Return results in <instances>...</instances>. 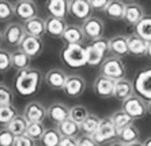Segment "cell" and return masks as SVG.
Returning <instances> with one entry per match:
<instances>
[{"instance_id": "1", "label": "cell", "mask_w": 151, "mask_h": 146, "mask_svg": "<svg viewBox=\"0 0 151 146\" xmlns=\"http://www.w3.org/2000/svg\"><path fill=\"white\" fill-rule=\"evenodd\" d=\"M44 82V75L37 68H27L19 71L15 77L14 87L18 94L23 97H30L37 94Z\"/></svg>"}, {"instance_id": "2", "label": "cell", "mask_w": 151, "mask_h": 146, "mask_svg": "<svg viewBox=\"0 0 151 146\" xmlns=\"http://www.w3.org/2000/svg\"><path fill=\"white\" fill-rule=\"evenodd\" d=\"M61 61L72 68H79L87 64L84 44H67L60 51Z\"/></svg>"}, {"instance_id": "3", "label": "cell", "mask_w": 151, "mask_h": 146, "mask_svg": "<svg viewBox=\"0 0 151 146\" xmlns=\"http://www.w3.org/2000/svg\"><path fill=\"white\" fill-rule=\"evenodd\" d=\"M109 56V38L101 37L98 40L90 41L86 45V57H87V64L95 67L101 66L102 61Z\"/></svg>"}, {"instance_id": "4", "label": "cell", "mask_w": 151, "mask_h": 146, "mask_svg": "<svg viewBox=\"0 0 151 146\" xmlns=\"http://www.w3.org/2000/svg\"><path fill=\"white\" fill-rule=\"evenodd\" d=\"M125 74H127V67L124 64L123 59L110 56V55L99 66V75L106 77V78L112 79L114 82L125 78Z\"/></svg>"}, {"instance_id": "5", "label": "cell", "mask_w": 151, "mask_h": 146, "mask_svg": "<svg viewBox=\"0 0 151 146\" xmlns=\"http://www.w3.org/2000/svg\"><path fill=\"white\" fill-rule=\"evenodd\" d=\"M91 138L94 139V142L98 146L105 145V143H110L113 141H117V138H119V130L116 128V126L113 124V121L110 120L109 116H106V118L101 119L98 128L91 135Z\"/></svg>"}, {"instance_id": "6", "label": "cell", "mask_w": 151, "mask_h": 146, "mask_svg": "<svg viewBox=\"0 0 151 146\" xmlns=\"http://www.w3.org/2000/svg\"><path fill=\"white\" fill-rule=\"evenodd\" d=\"M121 109L127 115H129L134 120H136V119H142L147 115V103L137 94H132L121 103Z\"/></svg>"}, {"instance_id": "7", "label": "cell", "mask_w": 151, "mask_h": 146, "mask_svg": "<svg viewBox=\"0 0 151 146\" xmlns=\"http://www.w3.org/2000/svg\"><path fill=\"white\" fill-rule=\"evenodd\" d=\"M134 90L135 94L142 97L143 100H151V67H147L139 71L135 75L134 82Z\"/></svg>"}, {"instance_id": "8", "label": "cell", "mask_w": 151, "mask_h": 146, "mask_svg": "<svg viewBox=\"0 0 151 146\" xmlns=\"http://www.w3.org/2000/svg\"><path fill=\"white\" fill-rule=\"evenodd\" d=\"M81 29H82V32H83L84 38L90 40V41H94V40H98L101 37H104L105 22L102 21V19L97 18V17H90L88 19L82 22Z\"/></svg>"}, {"instance_id": "9", "label": "cell", "mask_w": 151, "mask_h": 146, "mask_svg": "<svg viewBox=\"0 0 151 146\" xmlns=\"http://www.w3.org/2000/svg\"><path fill=\"white\" fill-rule=\"evenodd\" d=\"M44 48H45V44H44V40L42 38L25 34V37L22 38L18 49H21L30 59H35V57H38L44 52Z\"/></svg>"}, {"instance_id": "10", "label": "cell", "mask_w": 151, "mask_h": 146, "mask_svg": "<svg viewBox=\"0 0 151 146\" xmlns=\"http://www.w3.org/2000/svg\"><path fill=\"white\" fill-rule=\"evenodd\" d=\"M22 116L27 123H44L46 119V107L40 101H30L23 108Z\"/></svg>"}, {"instance_id": "11", "label": "cell", "mask_w": 151, "mask_h": 146, "mask_svg": "<svg viewBox=\"0 0 151 146\" xmlns=\"http://www.w3.org/2000/svg\"><path fill=\"white\" fill-rule=\"evenodd\" d=\"M1 33H3V43L10 46H17V48H19L22 38L25 37L23 26L19 22H10Z\"/></svg>"}, {"instance_id": "12", "label": "cell", "mask_w": 151, "mask_h": 146, "mask_svg": "<svg viewBox=\"0 0 151 146\" xmlns=\"http://www.w3.org/2000/svg\"><path fill=\"white\" fill-rule=\"evenodd\" d=\"M84 90H86V79L79 74H68L67 82L63 89L65 96L71 98H78L83 94Z\"/></svg>"}, {"instance_id": "13", "label": "cell", "mask_w": 151, "mask_h": 146, "mask_svg": "<svg viewBox=\"0 0 151 146\" xmlns=\"http://www.w3.org/2000/svg\"><path fill=\"white\" fill-rule=\"evenodd\" d=\"M38 14L37 4L32 0H19L14 3V15L19 21L26 22Z\"/></svg>"}, {"instance_id": "14", "label": "cell", "mask_w": 151, "mask_h": 146, "mask_svg": "<svg viewBox=\"0 0 151 146\" xmlns=\"http://www.w3.org/2000/svg\"><path fill=\"white\" fill-rule=\"evenodd\" d=\"M146 15L144 7L137 1H125V12H124V19L128 26H135L139 23L142 18Z\"/></svg>"}, {"instance_id": "15", "label": "cell", "mask_w": 151, "mask_h": 146, "mask_svg": "<svg viewBox=\"0 0 151 146\" xmlns=\"http://www.w3.org/2000/svg\"><path fill=\"white\" fill-rule=\"evenodd\" d=\"M68 74L61 68H50L44 75V82L52 90H63L64 85L67 82Z\"/></svg>"}, {"instance_id": "16", "label": "cell", "mask_w": 151, "mask_h": 146, "mask_svg": "<svg viewBox=\"0 0 151 146\" xmlns=\"http://www.w3.org/2000/svg\"><path fill=\"white\" fill-rule=\"evenodd\" d=\"M68 12L75 19L84 22L91 17V8L88 6L87 0H70L68 1Z\"/></svg>"}, {"instance_id": "17", "label": "cell", "mask_w": 151, "mask_h": 146, "mask_svg": "<svg viewBox=\"0 0 151 146\" xmlns=\"http://www.w3.org/2000/svg\"><path fill=\"white\" fill-rule=\"evenodd\" d=\"M46 118H49L53 123H56V126L60 124L70 118V107L59 101L52 103L49 107H46Z\"/></svg>"}, {"instance_id": "18", "label": "cell", "mask_w": 151, "mask_h": 146, "mask_svg": "<svg viewBox=\"0 0 151 146\" xmlns=\"http://www.w3.org/2000/svg\"><path fill=\"white\" fill-rule=\"evenodd\" d=\"M109 53L110 56L123 59L128 53V36L125 34H117L109 40Z\"/></svg>"}, {"instance_id": "19", "label": "cell", "mask_w": 151, "mask_h": 146, "mask_svg": "<svg viewBox=\"0 0 151 146\" xmlns=\"http://www.w3.org/2000/svg\"><path fill=\"white\" fill-rule=\"evenodd\" d=\"M93 90L101 98H110V97H113L114 81L106 78V77H102V75H98L95 78L94 83H93Z\"/></svg>"}, {"instance_id": "20", "label": "cell", "mask_w": 151, "mask_h": 146, "mask_svg": "<svg viewBox=\"0 0 151 146\" xmlns=\"http://www.w3.org/2000/svg\"><path fill=\"white\" fill-rule=\"evenodd\" d=\"M22 26H23L25 34H27V36L38 37V38H42L45 36V19L38 17V15L23 22Z\"/></svg>"}, {"instance_id": "21", "label": "cell", "mask_w": 151, "mask_h": 146, "mask_svg": "<svg viewBox=\"0 0 151 146\" xmlns=\"http://www.w3.org/2000/svg\"><path fill=\"white\" fill-rule=\"evenodd\" d=\"M68 1L70 0H49L45 3V7L49 17L59 19H65L68 12Z\"/></svg>"}, {"instance_id": "22", "label": "cell", "mask_w": 151, "mask_h": 146, "mask_svg": "<svg viewBox=\"0 0 151 146\" xmlns=\"http://www.w3.org/2000/svg\"><path fill=\"white\" fill-rule=\"evenodd\" d=\"M65 29H67L65 19L52 18V17H48L45 19V34L53 37V38H61Z\"/></svg>"}, {"instance_id": "23", "label": "cell", "mask_w": 151, "mask_h": 146, "mask_svg": "<svg viewBox=\"0 0 151 146\" xmlns=\"http://www.w3.org/2000/svg\"><path fill=\"white\" fill-rule=\"evenodd\" d=\"M132 94H135V90H134V85H132L129 79L123 78L114 82V90H113V97L114 98H117L119 101L123 103L124 100H127Z\"/></svg>"}, {"instance_id": "24", "label": "cell", "mask_w": 151, "mask_h": 146, "mask_svg": "<svg viewBox=\"0 0 151 146\" xmlns=\"http://www.w3.org/2000/svg\"><path fill=\"white\" fill-rule=\"evenodd\" d=\"M61 40L64 41V44H84L86 38L83 36L81 26L76 25H67V29L64 30Z\"/></svg>"}, {"instance_id": "25", "label": "cell", "mask_w": 151, "mask_h": 146, "mask_svg": "<svg viewBox=\"0 0 151 146\" xmlns=\"http://www.w3.org/2000/svg\"><path fill=\"white\" fill-rule=\"evenodd\" d=\"M104 12L112 21H123L124 12H125V1H121V0H109V3H108Z\"/></svg>"}, {"instance_id": "26", "label": "cell", "mask_w": 151, "mask_h": 146, "mask_svg": "<svg viewBox=\"0 0 151 146\" xmlns=\"http://www.w3.org/2000/svg\"><path fill=\"white\" fill-rule=\"evenodd\" d=\"M146 51H147V43L139 38L135 34L128 36V53L136 57L146 56Z\"/></svg>"}, {"instance_id": "27", "label": "cell", "mask_w": 151, "mask_h": 146, "mask_svg": "<svg viewBox=\"0 0 151 146\" xmlns=\"http://www.w3.org/2000/svg\"><path fill=\"white\" fill-rule=\"evenodd\" d=\"M134 34L146 43H151V15H144L134 27Z\"/></svg>"}, {"instance_id": "28", "label": "cell", "mask_w": 151, "mask_h": 146, "mask_svg": "<svg viewBox=\"0 0 151 146\" xmlns=\"http://www.w3.org/2000/svg\"><path fill=\"white\" fill-rule=\"evenodd\" d=\"M30 64H32V59L21 49H15L14 52H11V68L19 72L30 68Z\"/></svg>"}, {"instance_id": "29", "label": "cell", "mask_w": 151, "mask_h": 146, "mask_svg": "<svg viewBox=\"0 0 151 146\" xmlns=\"http://www.w3.org/2000/svg\"><path fill=\"white\" fill-rule=\"evenodd\" d=\"M117 141H120L124 145H131L134 142H137V141H140V131L135 124H131L123 130H120Z\"/></svg>"}, {"instance_id": "30", "label": "cell", "mask_w": 151, "mask_h": 146, "mask_svg": "<svg viewBox=\"0 0 151 146\" xmlns=\"http://www.w3.org/2000/svg\"><path fill=\"white\" fill-rule=\"evenodd\" d=\"M56 128L63 138H78V134L81 132L79 124L74 123L71 119H67V120H64L63 123L57 124Z\"/></svg>"}, {"instance_id": "31", "label": "cell", "mask_w": 151, "mask_h": 146, "mask_svg": "<svg viewBox=\"0 0 151 146\" xmlns=\"http://www.w3.org/2000/svg\"><path fill=\"white\" fill-rule=\"evenodd\" d=\"M109 118H110V120L113 121V124L116 126V128L119 130V131L120 130H123V128H125V127H128V126L134 124V119L131 118L129 115H127L121 108L117 109V111H114Z\"/></svg>"}, {"instance_id": "32", "label": "cell", "mask_w": 151, "mask_h": 146, "mask_svg": "<svg viewBox=\"0 0 151 146\" xmlns=\"http://www.w3.org/2000/svg\"><path fill=\"white\" fill-rule=\"evenodd\" d=\"M99 121H101V118L98 115L95 113H88V116L84 119V121L82 123L79 127H81V131L83 132V135H87V137H91L97 128L99 126Z\"/></svg>"}, {"instance_id": "33", "label": "cell", "mask_w": 151, "mask_h": 146, "mask_svg": "<svg viewBox=\"0 0 151 146\" xmlns=\"http://www.w3.org/2000/svg\"><path fill=\"white\" fill-rule=\"evenodd\" d=\"M27 120H26L22 115L18 113L17 116H15L12 120L8 123V126L6 128H7L8 131H11L12 134H14L15 137H19V135H23L26 132V128H27Z\"/></svg>"}, {"instance_id": "34", "label": "cell", "mask_w": 151, "mask_h": 146, "mask_svg": "<svg viewBox=\"0 0 151 146\" xmlns=\"http://www.w3.org/2000/svg\"><path fill=\"white\" fill-rule=\"evenodd\" d=\"M61 138L63 137L60 135L57 128L50 127V128H46L40 141H41V146H59L60 142H61Z\"/></svg>"}, {"instance_id": "35", "label": "cell", "mask_w": 151, "mask_h": 146, "mask_svg": "<svg viewBox=\"0 0 151 146\" xmlns=\"http://www.w3.org/2000/svg\"><path fill=\"white\" fill-rule=\"evenodd\" d=\"M88 113L90 112L84 105H74V107L70 108V118L68 119H71L74 123L81 126L84 121V119L88 116Z\"/></svg>"}, {"instance_id": "36", "label": "cell", "mask_w": 151, "mask_h": 146, "mask_svg": "<svg viewBox=\"0 0 151 146\" xmlns=\"http://www.w3.org/2000/svg\"><path fill=\"white\" fill-rule=\"evenodd\" d=\"M45 126L44 123H29L27 124V128H26V132L25 135H27L30 139L33 141H40L44 135V132H45Z\"/></svg>"}, {"instance_id": "37", "label": "cell", "mask_w": 151, "mask_h": 146, "mask_svg": "<svg viewBox=\"0 0 151 146\" xmlns=\"http://www.w3.org/2000/svg\"><path fill=\"white\" fill-rule=\"evenodd\" d=\"M18 115V111L14 105H4L0 107V126H6L7 127L12 119Z\"/></svg>"}, {"instance_id": "38", "label": "cell", "mask_w": 151, "mask_h": 146, "mask_svg": "<svg viewBox=\"0 0 151 146\" xmlns=\"http://www.w3.org/2000/svg\"><path fill=\"white\" fill-rule=\"evenodd\" d=\"M14 17V3L8 0H0V22H8Z\"/></svg>"}, {"instance_id": "39", "label": "cell", "mask_w": 151, "mask_h": 146, "mask_svg": "<svg viewBox=\"0 0 151 146\" xmlns=\"http://www.w3.org/2000/svg\"><path fill=\"white\" fill-rule=\"evenodd\" d=\"M14 101V92L6 83H0V107L12 105Z\"/></svg>"}, {"instance_id": "40", "label": "cell", "mask_w": 151, "mask_h": 146, "mask_svg": "<svg viewBox=\"0 0 151 146\" xmlns=\"http://www.w3.org/2000/svg\"><path fill=\"white\" fill-rule=\"evenodd\" d=\"M11 70V52L6 48H0V74H6Z\"/></svg>"}, {"instance_id": "41", "label": "cell", "mask_w": 151, "mask_h": 146, "mask_svg": "<svg viewBox=\"0 0 151 146\" xmlns=\"http://www.w3.org/2000/svg\"><path fill=\"white\" fill-rule=\"evenodd\" d=\"M15 135L7 128H0V146H14Z\"/></svg>"}, {"instance_id": "42", "label": "cell", "mask_w": 151, "mask_h": 146, "mask_svg": "<svg viewBox=\"0 0 151 146\" xmlns=\"http://www.w3.org/2000/svg\"><path fill=\"white\" fill-rule=\"evenodd\" d=\"M91 11H105L109 0H87Z\"/></svg>"}, {"instance_id": "43", "label": "cell", "mask_w": 151, "mask_h": 146, "mask_svg": "<svg viewBox=\"0 0 151 146\" xmlns=\"http://www.w3.org/2000/svg\"><path fill=\"white\" fill-rule=\"evenodd\" d=\"M14 146H37L35 142L33 139H30L27 135H19V137H15V141H14Z\"/></svg>"}, {"instance_id": "44", "label": "cell", "mask_w": 151, "mask_h": 146, "mask_svg": "<svg viewBox=\"0 0 151 146\" xmlns=\"http://www.w3.org/2000/svg\"><path fill=\"white\" fill-rule=\"evenodd\" d=\"M78 146H98V145L94 142V139L91 137L81 135L78 137Z\"/></svg>"}, {"instance_id": "45", "label": "cell", "mask_w": 151, "mask_h": 146, "mask_svg": "<svg viewBox=\"0 0 151 146\" xmlns=\"http://www.w3.org/2000/svg\"><path fill=\"white\" fill-rule=\"evenodd\" d=\"M59 146H78V138H61Z\"/></svg>"}, {"instance_id": "46", "label": "cell", "mask_w": 151, "mask_h": 146, "mask_svg": "<svg viewBox=\"0 0 151 146\" xmlns=\"http://www.w3.org/2000/svg\"><path fill=\"white\" fill-rule=\"evenodd\" d=\"M146 56L151 60V43H147V51H146Z\"/></svg>"}, {"instance_id": "47", "label": "cell", "mask_w": 151, "mask_h": 146, "mask_svg": "<svg viewBox=\"0 0 151 146\" xmlns=\"http://www.w3.org/2000/svg\"><path fill=\"white\" fill-rule=\"evenodd\" d=\"M142 145L143 146H151V137H147L144 141H142Z\"/></svg>"}, {"instance_id": "48", "label": "cell", "mask_w": 151, "mask_h": 146, "mask_svg": "<svg viewBox=\"0 0 151 146\" xmlns=\"http://www.w3.org/2000/svg\"><path fill=\"white\" fill-rule=\"evenodd\" d=\"M108 146H127V145H124V143H121L120 141H113V142H110Z\"/></svg>"}, {"instance_id": "49", "label": "cell", "mask_w": 151, "mask_h": 146, "mask_svg": "<svg viewBox=\"0 0 151 146\" xmlns=\"http://www.w3.org/2000/svg\"><path fill=\"white\" fill-rule=\"evenodd\" d=\"M127 146H143V145H142V141H137V142H134V143H131V145H127Z\"/></svg>"}, {"instance_id": "50", "label": "cell", "mask_w": 151, "mask_h": 146, "mask_svg": "<svg viewBox=\"0 0 151 146\" xmlns=\"http://www.w3.org/2000/svg\"><path fill=\"white\" fill-rule=\"evenodd\" d=\"M147 113L151 115V100L147 101Z\"/></svg>"}, {"instance_id": "51", "label": "cell", "mask_w": 151, "mask_h": 146, "mask_svg": "<svg viewBox=\"0 0 151 146\" xmlns=\"http://www.w3.org/2000/svg\"><path fill=\"white\" fill-rule=\"evenodd\" d=\"M1 44H3V33L0 30V48H1Z\"/></svg>"}]
</instances>
